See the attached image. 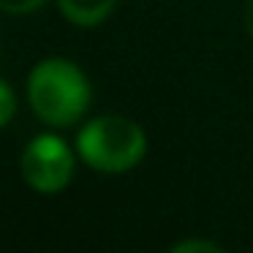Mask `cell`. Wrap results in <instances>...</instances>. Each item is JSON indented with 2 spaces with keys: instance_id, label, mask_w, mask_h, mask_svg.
Returning <instances> with one entry per match:
<instances>
[{
  "instance_id": "obj_4",
  "label": "cell",
  "mask_w": 253,
  "mask_h": 253,
  "mask_svg": "<svg viewBox=\"0 0 253 253\" xmlns=\"http://www.w3.org/2000/svg\"><path fill=\"white\" fill-rule=\"evenodd\" d=\"M117 0H57L60 14L77 28H98L112 17Z\"/></svg>"
},
{
  "instance_id": "obj_5",
  "label": "cell",
  "mask_w": 253,
  "mask_h": 253,
  "mask_svg": "<svg viewBox=\"0 0 253 253\" xmlns=\"http://www.w3.org/2000/svg\"><path fill=\"white\" fill-rule=\"evenodd\" d=\"M169 253H226L218 242L204 240V237H188V240H180L169 248Z\"/></svg>"
},
{
  "instance_id": "obj_2",
  "label": "cell",
  "mask_w": 253,
  "mask_h": 253,
  "mask_svg": "<svg viewBox=\"0 0 253 253\" xmlns=\"http://www.w3.org/2000/svg\"><path fill=\"white\" fill-rule=\"evenodd\" d=\"M77 155L95 171L123 174L142 164L147 153V133L136 120L106 112L82 126L74 144Z\"/></svg>"
},
{
  "instance_id": "obj_1",
  "label": "cell",
  "mask_w": 253,
  "mask_h": 253,
  "mask_svg": "<svg viewBox=\"0 0 253 253\" xmlns=\"http://www.w3.org/2000/svg\"><path fill=\"white\" fill-rule=\"evenodd\" d=\"M28 101L41 123L68 128L87 115L93 104V84L77 63L66 57H46L36 63L28 77Z\"/></svg>"
},
{
  "instance_id": "obj_8",
  "label": "cell",
  "mask_w": 253,
  "mask_h": 253,
  "mask_svg": "<svg viewBox=\"0 0 253 253\" xmlns=\"http://www.w3.org/2000/svg\"><path fill=\"white\" fill-rule=\"evenodd\" d=\"M242 25H245V33L251 36V41H253V0H248V3H245V11H242Z\"/></svg>"
},
{
  "instance_id": "obj_7",
  "label": "cell",
  "mask_w": 253,
  "mask_h": 253,
  "mask_svg": "<svg viewBox=\"0 0 253 253\" xmlns=\"http://www.w3.org/2000/svg\"><path fill=\"white\" fill-rule=\"evenodd\" d=\"M44 3H46V0H0V11H3V14H17V17H22V14L39 11Z\"/></svg>"
},
{
  "instance_id": "obj_6",
  "label": "cell",
  "mask_w": 253,
  "mask_h": 253,
  "mask_svg": "<svg viewBox=\"0 0 253 253\" xmlns=\"http://www.w3.org/2000/svg\"><path fill=\"white\" fill-rule=\"evenodd\" d=\"M14 115H17V93L6 79H0V128H6Z\"/></svg>"
},
{
  "instance_id": "obj_3",
  "label": "cell",
  "mask_w": 253,
  "mask_h": 253,
  "mask_svg": "<svg viewBox=\"0 0 253 253\" xmlns=\"http://www.w3.org/2000/svg\"><path fill=\"white\" fill-rule=\"evenodd\" d=\"M77 169V150L57 133H39L30 139L19 158L22 180L39 193H57L71 182Z\"/></svg>"
}]
</instances>
